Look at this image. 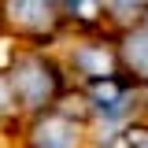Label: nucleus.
Segmentation results:
<instances>
[{
    "label": "nucleus",
    "instance_id": "f257e3e1",
    "mask_svg": "<svg viewBox=\"0 0 148 148\" xmlns=\"http://www.w3.org/2000/svg\"><path fill=\"white\" fill-rule=\"evenodd\" d=\"M52 71L45 67V63H37V59H30V63H22V67H15V74H11V92H15L18 100L26 104V108H41L48 96H52Z\"/></svg>",
    "mask_w": 148,
    "mask_h": 148
},
{
    "label": "nucleus",
    "instance_id": "f03ea898",
    "mask_svg": "<svg viewBox=\"0 0 148 148\" xmlns=\"http://www.w3.org/2000/svg\"><path fill=\"white\" fill-rule=\"evenodd\" d=\"M34 148H78V130L67 119H45L34 130Z\"/></svg>",
    "mask_w": 148,
    "mask_h": 148
},
{
    "label": "nucleus",
    "instance_id": "7ed1b4c3",
    "mask_svg": "<svg viewBox=\"0 0 148 148\" xmlns=\"http://www.w3.org/2000/svg\"><path fill=\"white\" fill-rule=\"evenodd\" d=\"M52 8L56 0H8V15L26 30H41L52 22Z\"/></svg>",
    "mask_w": 148,
    "mask_h": 148
},
{
    "label": "nucleus",
    "instance_id": "20e7f679",
    "mask_svg": "<svg viewBox=\"0 0 148 148\" xmlns=\"http://www.w3.org/2000/svg\"><path fill=\"white\" fill-rule=\"evenodd\" d=\"M74 67L82 74H89V78H104V74H111V56L104 48H78L74 52Z\"/></svg>",
    "mask_w": 148,
    "mask_h": 148
},
{
    "label": "nucleus",
    "instance_id": "39448f33",
    "mask_svg": "<svg viewBox=\"0 0 148 148\" xmlns=\"http://www.w3.org/2000/svg\"><path fill=\"white\" fill-rule=\"evenodd\" d=\"M130 63H133V71L137 74H148V37H130Z\"/></svg>",
    "mask_w": 148,
    "mask_h": 148
},
{
    "label": "nucleus",
    "instance_id": "423d86ee",
    "mask_svg": "<svg viewBox=\"0 0 148 148\" xmlns=\"http://www.w3.org/2000/svg\"><path fill=\"white\" fill-rule=\"evenodd\" d=\"M67 8L78 18H85V22H92V18L100 15V0H67Z\"/></svg>",
    "mask_w": 148,
    "mask_h": 148
},
{
    "label": "nucleus",
    "instance_id": "0eeeda50",
    "mask_svg": "<svg viewBox=\"0 0 148 148\" xmlns=\"http://www.w3.org/2000/svg\"><path fill=\"white\" fill-rule=\"evenodd\" d=\"M111 8H115V11H122V15H130L133 8H141V0H111Z\"/></svg>",
    "mask_w": 148,
    "mask_h": 148
},
{
    "label": "nucleus",
    "instance_id": "6e6552de",
    "mask_svg": "<svg viewBox=\"0 0 148 148\" xmlns=\"http://www.w3.org/2000/svg\"><path fill=\"white\" fill-rule=\"evenodd\" d=\"M8 100H11V85H8V82L0 78V111L8 108Z\"/></svg>",
    "mask_w": 148,
    "mask_h": 148
}]
</instances>
